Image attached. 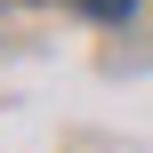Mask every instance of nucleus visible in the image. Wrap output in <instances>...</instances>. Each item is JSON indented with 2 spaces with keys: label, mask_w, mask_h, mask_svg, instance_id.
<instances>
[{
  "label": "nucleus",
  "mask_w": 153,
  "mask_h": 153,
  "mask_svg": "<svg viewBox=\"0 0 153 153\" xmlns=\"http://www.w3.org/2000/svg\"><path fill=\"white\" fill-rule=\"evenodd\" d=\"M73 8H89V16H129L137 0H73Z\"/></svg>",
  "instance_id": "obj_1"
}]
</instances>
